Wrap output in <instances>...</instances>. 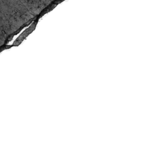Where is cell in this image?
Listing matches in <instances>:
<instances>
[{"instance_id": "1", "label": "cell", "mask_w": 148, "mask_h": 148, "mask_svg": "<svg viewBox=\"0 0 148 148\" xmlns=\"http://www.w3.org/2000/svg\"><path fill=\"white\" fill-rule=\"evenodd\" d=\"M37 24V21H35L31 25V26L27 28V29H25L16 39V40L14 41V42L13 43V46H17L19 44H20L23 40L26 38V37L29 35L30 34L35 28L36 27V25Z\"/></svg>"}]
</instances>
